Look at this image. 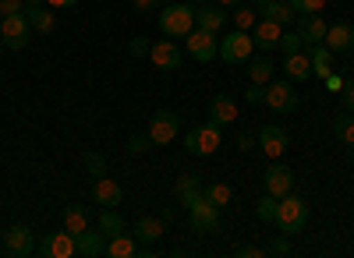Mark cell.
Segmentation results:
<instances>
[{"label":"cell","instance_id":"obj_4","mask_svg":"<svg viewBox=\"0 0 354 258\" xmlns=\"http://www.w3.org/2000/svg\"><path fill=\"white\" fill-rule=\"evenodd\" d=\"M220 141H223V135H220V124H202V128H192L188 131V138H185V149L192 152V156H213L216 149H220Z\"/></svg>","mask_w":354,"mask_h":258},{"label":"cell","instance_id":"obj_26","mask_svg":"<svg viewBox=\"0 0 354 258\" xmlns=\"http://www.w3.org/2000/svg\"><path fill=\"white\" fill-rule=\"evenodd\" d=\"M177 198H181L185 209H192L195 202H202V184H198L195 174H181V177H177Z\"/></svg>","mask_w":354,"mask_h":258},{"label":"cell","instance_id":"obj_11","mask_svg":"<svg viewBox=\"0 0 354 258\" xmlns=\"http://www.w3.org/2000/svg\"><path fill=\"white\" fill-rule=\"evenodd\" d=\"M149 61H153L160 71H181L185 50L177 46L174 39H163V43H153V46H149Z\"/></svg>","mask_w":354,"mask_h":258},{"label":"cell","instance_id":"obj_31","mask_svg":"<svg viewBox=\"0 0 354 258\" xmlns=\"http://www.w3.org/2000/svg\"><path fill=\"white\" fill-rule=\"evenodd\" d=\"M50 11L53 8H28L25 11L28 25H32V32H53V14Z\"/></svg>","mask_w":354,"mask_h":258},{"label":"cell","instance_id":"obj_20","mask_svg":"<svg viewBox=\"0 0 354 258\" xmlns=\"http://www.w3.org/2000/svg\"><path fill=\"white\" fill-rule=\"evenodd\" d=\"M280 32H283V28H280L277 21H270V18H259V21H255V28H252L255 50H273V46L280 43Z\"/></svg>","mask_w":354,"mask_h":258},{"label":"cell","instance_id":"obj_39","mask_svg":"<svg viewBox=\"0 0 354 258\" xmlns=\"http://www.w3.org/2000/svg\"><path fill=\"white\" fill-rule=\"evenodd\" d=\"M340 103H344V110H354V75L340 85Z\"/></svg>","mask_w":354,"mask_h":258},{"label":"cell","instance_id":"obj_13","mask_svg":"<svg viewBox=\"0 0 354 258\" xmlns=\"http://www.w3.org/2000/svg\"><path fill=\"white\" fill-rule=\"evenodd\" d=\"M192 216V226H195V234H213L216 226H220V209L213 202H205V195H202V202H195L188 209Z\"/></svg>","mask_w":354,"mask_h":258},{"label":"cell","instance_id":"obj_48","mask_svg":"<svg viewBox=\"0 0 354 258\" xmlns=\"http://www.w3.org/2000/svg\"><path fill=\"white\" fill-rule=\"evenodd\" d=\"M156 4H160V0H135V8H138V11H153Z\"/></svg>","mask_w":354,"mask_h":258},{"label":"cell","instance_id":"obj_14","mask_svg":"<svg viewBox=\"0 0 354 258\" xmlns=\"http://www.w3.org/2000/svg\"><path fill=\"white\" fill-rule=\"evenodd\" d=\"M227 11L220 8V4H213V0H209V4H195V28H205V32H223V25H227Z\"/></svg>","mask_w":354,"mask_h":258},{"label":"cell","instance_id":"obj_5","mask_svg":"<svg viewBox=\"0 0 354 258\" xmlns=\"http://www.w3.org/2000/svg\"><path fill=\"white\" fill-rule=\"evenodd\" d=\"M0 39H4L8 50H25L28 43H32V25H28L25 11L21 14H8L4 21H0Z\"/></svg>","mask_w":354,"mask_h":258},{"label":"cell","instance_id":"obj_54","mask_svg":"<svg viewBox=\"0 0 354 258\" xmlns=\"http://www.w3.org/2000/svg\"><path fill=\"white\" fill-rule=\"evenodd\" d=\"M0 53H4V39H0Z\"/></svg>","mask_w":354,"mask_h":258},{"label":"cell","instance_id":"obj_21","mask_svg":"<svg viewBox=\"0 0 354 258\" xmlns=\"http://www.w3.org/2000/svg\"><path fill=\"white\" fill-rule=\"evenodd\" d=\"M283 71H287V78H290V81H308V78H312V61H308V50L287 53Z\"/></svg>","mask_w":354,"mask_h":258},{"label":"cell","instance_id":"obj_9","mask_svg":"<svg viewBox=\"0 0 354 258\" xmlns=\"http://www.w3.org/2000/svg\"><path fill=\"white\" fill-rule=\"evenodd\" d=\"M262 184H266V195L283 198V195H290V191H294V170H290V166H283L280 159H273V163H270V170H266V177H262Z\"/></svg>","mask_w":354,"mask_h":258},{"label":"cell","instance_id":"obj_24","mask_svg":"<svg viewBox=\"0 0 354 258\" xmlns=\"http://www.w3.org/2000/svg\"><path fill=\"white\" fill-rule=\"evenodd\" d=\"M106 255L110 258H135L138 255V241H135V234H113V237H106Z\"/></svg>","mask_w":354,"mask_h":258},{"label":"cell","instance_id":"obj_7","mask_svg":"<svg viewBox=\"0 0 354 258\" xmlns=\"http://www.w3.org/2000/svg\"><path fill=\"white\" fill-rule=\"evenodd\" d=\"M4 251H8L11 258H28V255L36 251V234L28 230L25 223L8 226V230H4Z\"/></svg>","mask_w":354,"mask_h":258},{"label":"cell","instance_id":"obj_18","mask_svg":"<svg viewBox=\"0 0 354 258\" xmlns=\"http://www.w3.org/2000/svg\"><path fill=\"white\" fill-rule=\"evenodd\" d=\"M326 43L333 53H354V25L351 21H337V25H330L326 28Z\"/></svg>","mask_w":354,"mask_h":258},{"label":"cell","instance_id":"obj_40","mask_svg":"<svg viewBox=\"0 0 354 258\" xmlns=\"http://www.w3.org/2000/svg\"><path fill=\"white\" fill-rule=\"evenodd\" d=\"M8 14H21V0H0V18Z\"/></svg>","mask_w":354,"mask_h":258},{"label":"cell","instance_id":"obj_34","mask_svg":"<svg viewBox=\"0 0 354 258\" xmlns=\"http://www.w3.org/2000/svg\"><path fill=\"white\" fill-rule=\"evenodd\" d=\"M277 209H280V198H273V195H266L262 202L255 206V216H259L262 223H277Z\"/></svg>","mask_w":354,"mask_h":258},{"label":"cell","instance_id":"obj_35","mask_svg":"<svg viewBox=\"0 0 354 258\" xmlns=\"http://www.w3.org/2000/svg\"><path fill=\"white\" fill-rule=\"evenodd\" d=\"M277 46H280L283 53H298V50H305V43H301V36H298V28H283Z\"/></svg>","mask_w":354,"mask_h":258},{"label":"cell","instance_id":"obj_30","mask_svg":"<svg viewBox=\"0 0 354 258\" xmlns=\"http://www.w3.org/2000/svg\"><path fill=\"white\" fill-rule=\"evenodd\" d=\"M273 64H270V57H255V61L248 64V78L255 81V85H270L273 81Z\"/></svg>","mask_w":354,"mask_h":258},{"label":"cell","instance_id":"obj_12","mask_svg":"<svg viewBox=\"0 0 354 258\" xmlns=\"http://www.w3.org/2000/svg\"><path fill=\"white\" fill-rule=\"evenodd\" d=\"M266 106L277 110V113H290L294 106H298V96H294V89H290V78L266 85Z\"/></svg>","mask_w":354,"mask_h":258},{"label":"cell","instance_id":"obj_46","mask_svg":"<svg viewBox=\"0 0 354 258\" xmlns=\"http://www.w3.org/2000/svg\"><path fill=\"white\" fill-rule=\"evenodd\" d=\"M131 53H135V57L149 53V39H135V43H131Z\"/></svg>","mask_w":354,"mask_h":258},{"label":"cell","instance_id":"obj_28","mask_svg":"<svg viewBox=\"0 0 354 258\" xmlns=\"http://www.w3.org/2000/svg\"><path fill=\"white\" fill-rule=\"evenodd\" d=\"M333 135L337 141H344V146H354V110H344L333 117Z\"/></svg>","mask_w":354,"mask_h":258},{"label":"cell","instance_id":"obj_51","mask_svg":"<svg viewBox=\"0 0 354 258\" xmlns=\"http://www.w3.org/2000/svg\"><path fill=\"white\" fill-rule=\"evenodd\" d=\"M192 4H209V0H192Z\"/></svg>","mask_w":354,"mask_h":258},{"label":"cell","instance_id":"obj_1","mask_svg":"<svg viewBox=\"0 0 354 258\" xmlns=\"http://www.w3.org/2000/svg\"><path fill=\"white\" fill-rule=\"evenodd\" d=\"M305 223H308V202L298 195H283L280 198V209H277V226H280V234L294 237V234H301L305 230Z\"/></svg>","mask_w":354,"mask_h":258},{"label":"cell","instance_id":"obj_44","mask_svg":"<svg viewBox=\"0 0 354 258\" xmlns=\"http://www.w3.org/2000/svg\"><path fill=\"white\" fill-rule=\"evenodd\" d=\"M78 0H46V8H53V11H64V8H75Z\"/></svg>","mask_w":354,"mask_h":258},{"label":"cell","instance_id":"obj_36","mask_svg":"<svg viewBox=\"0 0 354 258\" xmlns=\"http://www.w3.org/2000/svg\"><path fill=\"white\" fill-rule=\"evenodd\" d=\"M234 28L252 32V28H255V11L252 8H234Z\"/></svg>","mask_w":354,"mask_h":258},{"label":"cell","instance_id":"obj_47","mask_svg":"<svg viewBox=\"0 0 354 258\" xmlns=\"http://www.w3.org/2000/svg\"><path fill=\"white\" fill-rule=\"evenodd\" d=\"M273 255H290V244H287V234H283V237H280V241L273 244Z\"/></svg>","mask_w":354,"mask_h":258},{"label":"cell","instance_id":"obj_15","mask_svg":"<svg viewBox=\"0 0 354 258\" xmlns=\"http://www.w3.org/2000/svg\"><path fill=\"white\" fill-rule=\"evenodd\" d=\"M75 255H82V258L106 255V234L103 230H93V226H85V230L75 237Z\"/></svg>","mask_w":354,"mask_h":258},{"label":"cell","instance_id":"obj_32","mask_svg":"<svg viewBox=\"0 0 354 258\" xmlns=\"http://www.w3.org/2000/svg\"><path fill=\"white\" fill-rule=\"evenodd\" d=\"M202 195H205V202H213L216 209H223L230 198H234L230 184H202Z\"/></svg>","mask_w":354,"mask_h":258},{"label":"cell","instance_id":"obj_19","mask_svg":"<svg viewBox=\"0 0 354 258\" xmlns=\"http://www.w3.org/2000/svg\"><path fill=\"white\" fill-rule=\"evenodd\" d=\"M326 21H322V14H301L298 18V36L305 46H319L322 39H326Z\"/></svg>","mask_w":354,"mask_h":258},{"label":"cell","instance_id":"obj_37","mask_svg":"<svg viewBox=\"0 0 354 258\" xmlns=\"http://www.w3.org/2000/svg\"><path fill=\"white\" fill-rule=\"evenodd\" d=\"M85 170L93 177H106V159L100 152H85Z\"/></svg>","mask_w":354,"mask_h":258},{"label":"cell","instance_id":"obj_52","mask_svg":"<svg viewBox=\"0 0 354 258\" xmlns=\"http://www.w3.org/2000/svg\"><path fill=\"white\" fill-rule=\"evenodd\" d=\"M351 71H354V53H351Z\"/></svg>","mask_w":354,"mask_h":258},{"label":"cell","instance_id":"obj_38","mask_svg":"<svg viewBox=\"0 0 354 258\" xmlns=\"http://www.w3.org/2000/svg\"><path fill=\"white\" fill-rule=\"evenodd\" d=\"M290 8L298 14H319L322 8H326V0H290Z\"/></svg>","mask_w":354,"mask_h":258},{"label":"cell","instance_id":"obj_16","mask_svg":"<svg viewBox=\"0 0 354 258\" xmlns=\"http://www.w3.org/2000/svg\"><path fill=\"white\" fill-rule=\"evenodd\" d=\"M39 255H46V258H71L75 255V234L57 230V234L43 237L39 241Z\"/></svg>","mask_w":354,"mask_h":258},{"label":"cell","instance_id":"obj_53","mask_svg":"<svg viewBox=\"0 0 354 258\" xmlns=\"http://www.w3.org/2000/svg\"><path fill=\"white\" fill-rule=\"evenodd\" d=\"M220 4H234V0H220Z\"/></svg>","mask_w":354,"mask_h":258},{"label":"cell","instance_id":"obj_33","mask_svg":"<svg viewBox=\"0 0 354 258\" xmlns=\"http://www.w3.org/2000/svg\"><path fill=\"white\" fill-rule=\"evenodd\" d=\"M100 230H103L106 237H113V234H121V230H124V216H121V212H113V209L100 212Z\"/></svg>","mask_w":354,"mask_h":258},{"label":"cell","instance_id":"obj_42","mask_svg":"<svg viewBox=\"0 0 354 258\" xmlns=\"http://www.w3.org/2000/svg\"><path fill=\"white\" fill-rule=\"evenodd\" d=\"M128 149H131V152H145V149H149V135H145V138H131Z\"/></svg>","mask_w":354,"mask_h":258},{"label":"cell","instance_id":"obj_22","mask_svg":"<svg viewBox=\"0 0 354 258\" xmlns=\"http://www.w3.org/2000/svg\"><path fill=\"white\" fill-rule=\"evenodd\" d=\"M163 226H167V219H156V216H142L138 223H135V241L138 244H153V241H160L163 237Z\"/></svg>","mask_w":354,"mask_h":258},{"label":"cell","instance_id":"obj_25","mask_svg":"<svg viewBox=\"0 0 354 258\" xmlns=\"http://www.w3.org/2000/svg\"><path fill=\"white\" fill-rule=\"evenodd\" d=\"M308 50V61H312V75L319 78H326L333 71V50L326 43H319V46H305Z\"/></svg>","mask_w":354,"mask_h":258},{"label":"cell","instance_id":"obj_17","mask_svg":"<svg viewBox=\"0 0 354 258\" xmlns=\"http://www.w3.org/2000/svg\"><path fill=\"white\" fill-rule=\"evenodd\" d=\"M93 198H96V206H103V209H117V206L124 202V188L117 184V181H110V177H96Z\"/></svg>","mask_w":354,"mask_h":258},{"label":"cell","instance_id":"obj_49","mask_svg":"<svg viewBox=\"0 0 354 258\" xmlns=\"http://www.w3.org/2000/svg\"><path fill=\"white\" fill-rule=\"evenodd\" d=\"M25 4H28V8H39V4H46V0H25Z\"/></svg>","mask_w":354,"mask_h":258},{"label":"cell","instance_id":"obj_41","mask_svg":"<svg viewBox=\"0 0 354 258\" xmlns=\"http://www.w3.org/2000/svg\"><path fill=\"white\" fill-rule=\"evenodd\" d=\"M245 99H248V103H266V89L252 81V85H248V92H245Z\"/></svg>","mask_w":354,"mask_h":258},{"label":"cell","instance_id":"obj_43","mask_svg":"<svg viewBox=\"0 0 354 258\" xmlns=\"http://www.w3.org/2000/svg\"><path fill=\"white\" fill-rule=\"evenodd\" d=\"M322 81H326V89H330V92H340V85H344V78H340V75H333V71H330L326 78H322Z\"/></svg>","mask_w":354,"mask_h":258},{"label":"cell","instance_id":"obj_3","mask_svg":"<svg viewBox=\"0 0 354 258\" xmlns=\"http://www.w3.org/2000/svg\"><path fill=\"white\" fill-rule=\"evenodd\" d=\"M252 50H255V39H252V32H241V28H234V32H227L223 39H220V61L223 64H245L248 57H252Z\"/></svg>","mask_w":354,"mask_h":258},{"label":"cell","instance_id":"obj_6","mask_svg":"<svg viewBox=\"0 0 354 258\" xmlns=\"http://www.w3.org/2000/svg\"><path fill=\"white\" fill-rule=\"evenodd\" d=\"M185 50L188 57H195L198 64H209L220 57V39L213 32H205V28H192V32L185 36Z\"/></svg>","mask_w":354,"mask_h":258},{"label":"cell","instance_id":"obj_2","mask_svg":"<svg viewBox=\"0 0 354 258\" xmlns=\"http://www.w3.org/2000/svg\"><path fill=\"white\" fill-rule=\"evenodd\" d=\"M192 28H195V8H188V4H167L160 11V32L167 39H185Z\"/></svg>","mask_w":354,"mask_h":258},{"label":"cell","instance_id":"obj_45","mask_svg":"<svg viewBox=\"0 0 354 258\" xmlns=\"http://www.w3.org/2000/svg\"><path fill=\"white\" fill-rule=\"evenodd\" d=\"M259 255H262V248H252V244L238 248V258H259Z\"/></svg>","mask_w":354,"mask_h":258},{"label":"cell","instance_id":"obj_50","mask_svg":"<svg viewBox=\"0 0 354 258\" xmlns=\"http://www.w3.org/2000/svg\"><path fill=\"white\" fill-rule=\"evenodd\" d=\"M266 4H270V0H255V8H259V11H262V8H266Z\"/></svg>","mask_w":354,"mask_h":258},{"label":"cell","instance_id":"obj_23","mask_svg":"<svg viewBox=\"0 0 354 258\" xmlns=\"http://www.w3.org/2000/svg\"><path fill=\"white\" fill-rule=\"evenodd\" d=\"M209 121L213 124H234V121H238V103H234L230 96H216L213 103H209Z\"/></svg>","mask_w":354,"mask_h":258},{"label":"cell","instance_id":"obj_29","mask_svg":"<svg viewBox=\"0 0 354 258\" xmlns=\"http://www.w3.org/2000/svg\"><path fill=\"white\" fill-rule=\"evenodd\" d=\"M85 226H88V209H85V206H68V209H64V230L78 237Z\"/></svg>","mask_w":354,"mask_h":258},{"label":"cell","instance_id":"obj_27","mask_svg":"<svg viewBox=\"0 0 354 258\" xmlns=\"http://www.w3.org/2000/svg\"><path fill=\"white\" fill-rule=\"evenodd\" d=\"M294 14H298V11L290 8V0H270V4L262 8V18H270V21H277L280 28H290Z\"/></svg>","mask_w":354,"mask_h":258},{"label":"cell","instance_id":"obj_10","mask_svg":"<svg viewBox=\"0 0 354 258\" xmlns=\"http://www.w3.org/2000/svg\"><path fill=\"white\" fill-rule=\"evenodd\" d=\"M177 128H181V121H177L174 110H156L149 121V141L153 146H167V141L177 138Z\"/></svg>","mask_w":354,"mask_h":258},{"label":"cell","instance_id":"obj_8","mask_svg":"<svg viewBox=\"0 0 354 258\" xmlns=\"http://www.w3.org/2000/svg\"><path fill=\"white\" fill-rule=\"evenodd\" d=\"M259 149H262V156L280 159V156H287V149H290V135H287L283 128H277V124H262V128H259Z\"/></svg>","mask_w":354,"mask_h":258},{"label":"cell","instance_id":"obj_55","mask_svg":"<svg viewBox=\"0 0 354 258\" xmlns=\"http://www.w3.org/2000/svg\"><path fill=\"white\" fill-rule=\"evenodd\" d=\"M170 4H174V0H170Z\"/></svg>","mask_w":354,"mask_h":258}]
</instances>
